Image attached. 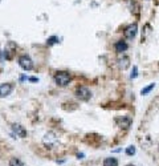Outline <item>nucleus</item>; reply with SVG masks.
Masks as SVG:
<instances>
[{
    "instance_id": "nucleus-1",
    "label": "nucleus",
    "mask_w": 159,
    "mask_h": 166,
    "mask_svg": "<svg viewBox=\"0 0 159 166\" xmlns=\"http://www.w3.org/2000/svg\"><path fill=\"white\" fill-rule=\"evenodd\" d=\"M53 80H55V83H56L59 87H66L68 84L70 83L72 76H70V73L66 72V71H59V72L55 73V76H53Z\"/></svg>"
},
{
    "instance_id": "nucleus-2",
    "label": "nucleus",
    "mask_w": 159,
    "mask_h": 166,
    "mask_svg": "<svg viewBox=\"0 0 159 166\" xmlns=\"http://www.w3.org/2000/svg\"><path fill=\"white\" fill-rule=\"evenodd\" d=\"M76 97L81 101H88V100L92 97V92H90L86 87H77V89L74 92Z\"/></svg>"
},
{
    "instance_id": "nucleus-3",
    "label": "nucleus",
    "mask_w": 159,
    "mask_h": 166,
    "mask_svg": "<svg viewBox=\"0 0 159 166\" xmlns=\"http://www.w3.org/2000/svg\"><path fill=\"white\" fill-rule=\"evenodd\" d=\"M17 61H19L20 68L24 69V71H32V69H33V61H32V58L29 56H27V55L20 56Z\"/></svg>"
},
{
    "instance_id": "nucleus-4",
    "label": "nucleus",
    "mask_w": 159,
    "mask_h": 166,
    "mask_svg": "<svg viewBox=\"0 0 159 166\" xmlns=\"http://www.w3.org/2000/svg\"><path fill=\"white\" fill-rule=\"evenodd\" d=\"M137 32H138V27H137V24H131V25H129V27L125 28L123 35L127 40H133L137 36Z\"/></svg>"
},
{
    "instance_id": "nucleus-5",
    "label": "nucleus",
    "mask_w": 159,
    "mask_h": 166,
    "mask_svg": "<svg viewBox=\"0 0 159 166\" xmlns=\"http://www.w3.org/2000/svg\"><path fill=\"white\" fill-rule=\"evenodd\" d=\"M12 90H13V84L11 83L0 84V97H7V96L11 94Z\"/></svg>"
},
{
    "instance_id": "nucleus-6",
    "label": "nucleus",
    "mask_w": 159,
    "mask_h": 166,
    "mask_svg": "<svg viewBox=\"0 0 159 166\" xmlns=\"http://www.w3.org/2000/svg\"><path fill=\"white\" fill-rule=\"evenodd\" d=\"M12 130L17 137H20V138L27 137V130L24 129V126H21V125H19V124H13L12 125Z\"/></svg>"
},
{
    "instance_id": "nucleus-7",
    "label": "nucleus",
    "mask_w": 159,
    "mask_h": 166,
    "mask_svg": "<svg viewBox=\"0 0 159 166\" xmlns=\"http://www.w3.org/2000/svg\"><path fill=\"white\" fill-rule=\"evenodd\" d=\"M114 48H115V52L122 53V52H125V51H127L129 45H127V43H126V41H122V40H119V41L115 43Z\"/></svg>"
},
{
    "instance_id": "nucleus-8",
    "label": "nucleus",
    "mask_w": 159,
    "mask_h": 166,
    "mask_svg": "<svg viewBox=\"0 0 159 166\" xmlns=\"http://www.w3.org/2000/svg\"><path fill=\"white\" fill-rule=\"evenodd\" d=\"M103 166H118V160L117 158H105L103 160Z\"/></svg>"
},
{
    "instance_id": "nucleus-9",
    "label": "nucleus",
    "mask_w": 159,
    "mask_h": 166,
    "mask_svg": "<svg viewBox=\"0 0 159 166\" xmlns=\"http://www.w3.org/2000/svg\"><path fill=\"white\" fill-rule=\"evenodd\" d=\"M118 62H119V68L126 69L129 66V64H130V58L129 57H122V58H119V60H118Z\"/></svg>"
},
{
    "instance_id": "nucleus-10",
    "label": "nucleus",
    "mask_w": 159,
    "mask_h": 166,
    "mask_svg": "<svg viewBox=\"0 0 159 166\" xmlns=\"http://www.w3.org/2000/svg\"><path fill=\"white\" fill-rule=\"evenodd\" d=\"M8 166H24V164L19 160V158H11Z\"/></svg>"
},
{
    "instance_id": "nucleus-11",
    "label": "nucleus",
    "mask_w": 159,
    "mask_h": 166,
    "mask_svg": "<svg viewBox=\"0 0 159 166\" xmlns=\"http://www.w3.org/2000/svg\"><path fill=\"white\" fill-rule=\"evenodd\" d=\"M117 121H121V126L122 128H129L130 126V122H131V120L130 118H123V120H119V118H117L115 120V122H117Z\"/></svg>"
},
{
    "instance_id": "nucleus-12",
    "label": "nucleus",
    "mask_w": 159,
    "mask_h": 166,
    "mask_svg": "<svg viewBox=\"0 0 159 166\" xmlns=\"http://www.w3.org/2000/svg\"><path fill=\"white\" fill-rule=\"evenodd\" d=\"M154 88H155V84L153 83V84H150V85H149V87L143 88V89H142V90H140V94H143V96H144V94L150 93V92H151V90H153V89H154Z\"/></svg>"
},
{
    "instance_id": "nucleus-13",
    "label": "nucleus",
    "mask_w": 159,
    "mask_h": 166,
    "mask_svg": "<svg viewBox=\"0 0 159 166\" xmlns=\"http://www.w3.org/2000/svg\"><path fill=\"white\" fill-rule=\"evenodd\" d=\"M126 154H127V156H134L135 154V146H129L127 149H126Z\"/></svg>"
},
{
    "instance_id": "nucleus-14",
    "label": "nucleus",
    "mask_w": 159,
    "mask_h": 166,
    "mask_svg": "<svg viewBox=\"0 0 159 166\" xmlns=\"http://www.w3.org/2000/svg\"><path fill=\"white\" fill-rule=\"evenodd\" d=\"M137 76H138V68H137V66H134V68H133L131 75H130V77H131V79H135Z\"/></svg>"
},
{
    "instance_id": "nucleus-15",
    "label": "nucleus",
    "mask_w": 159,
    "mask_h": 166,
    "mask_svg": "<svg viewBox=\"0 0 159 166\" xmlns=\"http://www.w3.org/2000/svg\"><path fill=\"white\" fill-rule=\"evenodd\" d=\"M56 40H57V37H55V36H53V37H49L48 40H46V43H48V44H49V45H52V44H55V43H57V41H56Z\"/></svg>"
},
{
    "instance_id": "nucleus-16",
    "label": "nucleus",
    "mask_w": 159,
    "mask_h": 166,
    "mask_svg": "<svg viewBox=\"0 0 159 166\" xmlns=\"http://www.w3.org/2000/svg\"><path fill=\"white\" fill-rule=\"evenodd\" d=\"M29 81H32V83H36V81H39V79H36V77H29V79H28Z\"/></svg>"
},
{
    "instance_id": "nucleus-17",
    "label": "nucleus",
    "mask_w": 159,
    "mask_h": 166,
    "mask_svg": "<svg viewBox=\"0 0 159 166\" xmlns=\"http://www.w3.org/2000/svg\"><path fill=\"white\" fill-rule=\"evenodd\" d=\"M127 166H134V165H127Z\"/></svg>"
}]
</instances>
